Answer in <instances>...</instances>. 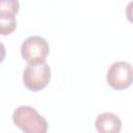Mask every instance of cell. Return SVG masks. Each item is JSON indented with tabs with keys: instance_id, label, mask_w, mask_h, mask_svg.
Returning <instances> with one entry per match:
<instances>
[{
	"instance_id": "1",
	"label": "cell",
	"mask_w": 133,
	"mask_h": 133,
	"mask_svg": "<svg viewBox=\"0 0 133 133\" xmlns=\"http://www.w3.org/2000/svg\"><path fill=\"white\" fill-rule=\"evenodd\" d=\"M14 124L25 133H46L48 122L31 106H20L12 113Z\"/></svg>"
},
{
	"instance_id": "7",
	"label": "cell",
	"mask_w": 133,
	"mask_h": 133,
	"mask_svg": "<svg viewBox=\"0 0 133 133\" xmlns=\"http://www.w3.org/2000/svg\"><path fill=\"white\" fill-rule=\"evenodd\" d=\"M19 8L20 4L18 0H0V14L16 16Z\"/></svg>"
},
{
	"instance_id": "3",
	"label": "cell",
	"mask_w": 133,
	"mask_h": 133,
	"mask_svg": "<svg viewBox=\"0 0 133 133\" xmlns=\"http://www.w3.org/2000/svg\"><path fill=\"white\" fill-rule=\"evenodd\" d=\"M49 54V45L47 41L38 35L27 37L21 46V55L28 63L45 61Z\"/></svg>"
},
{
	"instance_id": "8",
	"label": "cell",
	"mask_w": 133,
	"mask_h": 133,
	"mask_svg": "<svg viewBox=\"0 0 133 133\" xmlns=\"http://www.w3.org/2000/svg\"><path fill=\"white\" fill-rule=\"evenodd\" d=\"M5 55H6V51H5V47L4 45L0 42V63L4 60L5 58Z\"/></svg>"
},
{
	"instance_id": "5",
	"label": "cell",
	"mask_w": 133,
	"mask_h": 133,
	"mask_svg": "<svg viewBox=\"0 0 133 133\" xmlns=\"http://www.w3.org/2000/svg\"><path fill=\"white\" fill-rule=\"evenodd\" d=\"M95 126L100 133H118L122 129V122L115 114L105 112L97 116Z\"/></svg>"
},
{
	"instance_id": "6",
	"label": "cell",
	"mask_w": 133,
	"mask_h": 133,
	"mask_svg": "<svg viewBox=\"0 0 133 133\" xmlns=\"http://www.w3.org/2000/svg\"><path fill=\"white\" fill-rule=\"evenodd\" d=\"M17 27L16 16L0 14V35H8Z\"/></svg>"
},
{
	"instance_id": "4",
	"label": "cell",
	"mask_w": 133,
	"mask_h": 133,
	"mask_svg": "<svg viewBox=\"0 0 133 133\" xmlns=\"http://www.w3.org/2000/svg\"><path fill=\"white\" fill-rule=\"evenodd\" d=\"M106 80L108 85L114 90L127 89L132 83V66L127 61L113 62L108 71Z\"/></svg>"
},
{
	"instance_id": "2",
	"label": "cell",
	"mask_w": 133,
	"mask_h": 133,
	"mask_svg": "<svg viewBox=\"0 0 133 133\" xmlns=\"http://www.w3.org/2000/svg\"><path fill=\"white\" fill-rule=\"evenodd\" d=\"M51 79V69L48 62L41 61L28 63L23 73V83L25 87L31 91H39L44 89Z\"/></svg>"
}]
</instances>
